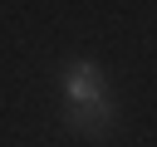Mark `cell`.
Returning <instances> with one entry per match:
<instances>
[{
  "label": "cell",
  "instance_id": "1",
  "mask_svg": "<svg viewBox=\"0 0 157 147\" xmlns=\"http://www.w3.org/2000/svg\"><path fill=\"white\" fill-rule=\"evenodd\" d=\"M64 98H69V108H83V103L108 98V93H103V74H98L93 59H74V64L64 69Z\"/></svg>",
  "mask_w": 157,
  "mask_h": 147
},
{
  "label": "cell",
  "instance_id": "2",
  "mask_svg": "<svg viewBox=\"0 0 157 147\" xmlns=\"http://www.w3.org/2000/svg\"><path fill=\"white\" fill-rule=\"evenodd\" d=\"M113 118H118L113 98H98V103H83V108H64V127L83 132V137H103L113 127Z\"/></svg>",
  "mask_w": 157,
  "mask_h": 147
}]
</instances>
